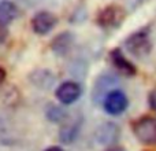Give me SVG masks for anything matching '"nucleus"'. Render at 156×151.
<instances>
[{
	"instance_id": "f257e3e1",
	"label": "nucleus",
	"mask_w": 156,
	"mask_h": 151,
	"mask_svg": "<svg viewBox=\"0 0 156 151\" xmlns=\"http://www.w3.org/2000/svg\"><path fill=\"white\" fill-rule=\"evenodd\" d=\"M123 47L127 54H130L133 58L144 59L145 57H148L154 47L151 39V29L148 26H144L133 32L125 39Z\"/></svg>"
},
{
	"instance_id": "f03ea898",
	"label": "nucleus",
	"mask_w": 156,
	"mask_h": 151,
	"mask_svg": "<svg viewBox=\"0 0 156 151\" xmlns=\"http://www.w3.org/2000/svg\"><path fill=\"white\" fill-rule=\"evenodd\" d=\"M126 19V10L121 4L111 3L103 7L96 15V24L101 29H118Z\"/></svg>"
},
{
	"instance_id": "7ed1b4c3",
	"label": "nucleus",
	"mask_w": 156,
	"mask_h": 151,
	"mask_svg": "<svg viewBox=\"0 0 156 151\" xmlns=\"http://www.w3.org/2000/svg\"><path fill=\"white\" fill-rule=\"evenodd\" d=\"M133 135L144 146H156V117L143 116L132 124Z\"/></svg>"
},
{
	"instance_id": "20e7f679",
	"label": "nucleus",
	"mask_w": 156,
	"mask_h": 151,
	"mask_svg": "<svg viewBox=\"0 0 156 151\" xmlns=\"http://www.w3.org/2000/svg\"><path fill=\"white\" fill-rule=\"evenodd\" d=\"M101 106L108 116L118 117L127 110V107H129V98H127V95L123 91L115 88L105 95V98L101 102Z\"/></svg>"
},
{
	"instance_id": "39448f33",
	"label": "nucleus",
	"mask_w": 156,
	"mask_h": 151,
	"mask_svg": "<svg viewBox=\"0 0 156 151\" xmlns=\"http://www.w3.org/2000/svg\"><path fill=\"white\" fill-rule=\"evenodd\" d=\"M58 22H59V19H58V17L54 13L47 10H41V11H37L32 17L30 28H32V30L37 36H47L56 28Z\"/></svg>"
},
{
	"instance_id": "423d86ee",
	"label": "nucleus",
	"mask_w": 156,
	"mask_h": 151,
	"mask_svg": "<svg viewBox=\"0 0 156 151\" xmlns=\"http://www.w3.org/2000/svg\"><path fill=\"white\" fill-rule=\"evenodd\" d=\"M82 95V87L73 80L60 83L55 89V98L63 106H70L76 103Z\"/></svg>"
},
{
	"instance_id": "0eeeda50",
	"label": "nucleus",
	"mask_w": 156,
	"mask_h": 151,
	"mask_svg": "<svg viewBox=\"0 0 156 151\" xmlns=\"http://www.w3.org/2000/svg\"><path fill=\"white\" fill-rule=\"evenodd\" d=\"M108 58H110L111 65L114 66L118 73L127 76V77H133V76L137 74V68L125 57L123 51L121 48H112L108 54Z\"/></svg>"
},
{
	"instance_id": "6e6552de",
	"label": "nucleus",
	"mask_w": 156,
	"mask_h": 151,
	"mask_svg": "<svg viewBox=\"0 0 156 151\" xmlns=\"http://www.w3.org/2000/svg\"><path fill=\"white\" fill-rule=\"evenodd\" d=\"M119 127L114 122H104L103 125H100L99 129L96 131V140L103 146H114L116 144L119 138Z\"/></svg>"
},
{
	"instance_id": "1a4fd4ad",
	"label": "nucleus",
	"mask_w": 156,
	"mask_h": 151,
	"mask_svg": "<svg viewBox=\"0 0 156 151\" xmlns=\"http://www.w3.org/2000/svg\"><path fill=\"white\" fill-rule=\"evenodd\" d=\"M74 41H76L74 33L70 32V30H65V32L59 33L54 37V40L51 41V50L56 55L63 57L73 48Z\"/></svg>"
},
{
	"instance_id": "9d476101",
	"label": "nucleus",
	"mask_w": 156,
	"mask_h": 151,
	"mask_svg": "<svg viewBox=\"0 0 156 151\" xmlns=\"http://www.w3.org/2000/svg\"><path fill=\"white\" fill-rule=\"evenodd\" d=\"M19 15L18 6L11 0H2L0 2V25L8 26L12 24Z\"/></svg>"
},
{
	"instance_id": "9b49d317",
	"label": "nucleus",
	"mask_w": 156,
	"mask_h": 151,
	"mask_svg": "<svg viewBox=\"0 0 156 151\" xmlns=\"http://www.w3.org/2000/svg\"><path fill=\"white\" fill-rule=\"evenodd\" d=\"M116 83V80L111 76H101L99 80H96L94 84V89H93V100L99 102V99L103 102V99L105 98V95L110 91H112V85Z\"/></svg>"
},
{
	"instance_id": "f8f14e48",
	"label": "nucleus",
	"mask_w": 156,
	"mask_h": 151,
	"mask_svg": "<svg viewBox=\"0 0 156 151\" xmlns=\"http://www.w3.org/2000/svg\"><path fill=\"white\" fill-rule=\"evenodd\" d=\"M80 127H81V122L76 121V120L69 121V122H63L62 128H60V131H59V140L65 144L73 143L78 136Z\"/></svg>"
},
{
	"instance_id": "ddd939ff",
	"label": "nucleus",
	"mask_w": 156,
	"mask_h": 151,
	"mask_svg": "<svg viewBox=\"0 0 156 151\" xmlns=\"http://www.w3.org/2000/svg\"><path fill=\"white\" fill-rule=\"evenodd\" d=\"M30 80L36 87L47 89L55 83V76L49 70H34L30 74Z\"/></svg>"
},
{
	"instance_id": "4468645a",
	"label": "nucleus",
	"mask_w": 156,
	"mask_h": 151,
	"mask_svg": "<svg viewBox=\"0 0 156 151\" xmlns=\"http://www.w3.org/2000/svg\"><path fill=\"white\" fill-rule=\"evenodd\" d=\"M45 117L49 120L51 122H55V124H60V122L66 121V113L63 111L62 107L56 105H48V107L45 109Z\"/></svg>"
},
{
	"instance_id": "2eb2a0df",
	"label": "nucleus",
	"mask_w": 156,
	"mask_h": 151,
	"mask_svg": "<svg viewBox=\"0 0 156 151\" xmlns=\"http://www.w3.org/2000/svg\"><path fill=\"white\" fill-rule=\"evenodd\" d=\"M148 103L149 107L152 109V111L156 114V88H154L148 95Z\"/></svg>"
},
{
	"instance_id": "dca6fc26",
	"label": "nucleus",
	"mask_w": 156,
	"mask_h": 151,
	"mask_svg": "<svg viewBox=\"0 0 156 151\" xmlns=\"http://www.w3.org/2000/svg\"><path fill=\"white\" fill-rule=\"evenodd\" d=\"M8 35H10L8 26H3V25H0V46L5 43V40L8 39Z\"/></svg>"
},
{
	"instance_id": "f3484780",
	"label": "nucleus",
	"mask_w": 156,
	"mask_h": 151,
	"mask_svg": "<svg viewBox=\"0 0 156 151\" xmlns=\"http://www.w3.org/2000/svg\"><path fill=\"white\" fill-rule=\"evenodd\" d=\"M5 80H7V72H5L4 68L0 66V87L5 83Z\"/></svg>"
},
{
	"instance_id": "a211bd4d",
	"label": "nucleus",
	"mask_w": 156,
	"mask_h": 151,
	"mask_svg": "<svg viewBox=\"0 0 156 151\" xmlns=\"http://www.w3.org/2000/svg\"><path fill=\"white\" fill-rule=\"evenodd\" d=\"M104 151H126L122 146H118V144H114V146H110V147H105Z\"/></svg>"
},
{
	"instance_id": "6ab92c4d",
	"label": "nucleus",
	"mask_w": 156,
	"mask_h": 151,
	"mask_svg": "<svg viewBox=\"0 0 156 151\" xmlns=\"http://www.w3.org/2000/svg\"><path fill=\"white\" fill-rule=\"evenodd\" d=\"M45 151H65V150L59 146H51V147H48V149H45Z\"/></svg>"
}]
</instances>
